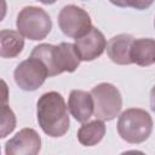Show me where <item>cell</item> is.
<instances>
[{
    "instance_id": "cell-2",
    "label": "cell",
    "mask_w": 155,
    "mask_h": 155,
    "mask_svg": "<svg viewBox=\"0 0 155 155\" xmlns=\"http://www.w3.org/2000/svg\"><path fill=\"white\" fill-rule=\"evenodd\" d=\"M30 57H35L44 63L48 76H56L64 71L73 73L81 62L74 44L70 42H61L59 45L40 44L33 48Z\"/></svg>"
},
{
    "instance_id": "cell-16",
    "label": "cell",
    "mask_w": 155,
    "mask_h": 155,
    "mask_svg": "<svg viewBox=\"0 0 155 155\" xmlns=\"http://www.w3.org/2000/svg\"><path fill=\"white\" fill-rule=\"evenodd\" d=\"M154 0H125L126 7H132L136 10H147L153 5Z\"/></svg>"
},
{
    "instance_id": "cell-14",
    "label": "cell",
    "mask_w": 155,
    "mask_h": 155,
    "mask_svg": "<svg viewBox=\"0 0 155 155\" xmlns=\"http://www.w3.org/2000/svg\"><path fill=\"white\" fill-rule=\"evenodd\" d=\"M105 136V125L102 120H93L84 122L78 131V139L85 147H93L98 144Z\"/></svg>"
},
{
    "instance_id": "cell-8",
    "label": "cell",
    "mask_w": 155,
    "mask_h": 155,
    "mask_svg": "<svg viewBox=\"0 0 155 155\" xmlns=\"http://www.w3.org/2000/svg\"><path fill=\"white\" fill-rule=\"evenodd\" d=\"M105 45L107 40L103 33L96 27H92L82 36L76 38L74 42V47L78 52V56L80 61L84 62H91L101 57L105 50Z\"/></svg>"
},
{
    "instance_id": "cell-10",
    "label": "cell",
    "mask_w": 155,
    "mask_h": 155,
    "mask_svg": "<svg viewBox=\"0 0 155 155\" xmlns=\"http://www.w3.org/2000/svg\"><path fill=\"white\" fill-rule=\"evenodd\" d=\"M68 109L78 122H87L93 115V99L91 93L82 90H73L69 94Z\"/></svg>"
},
{
    "instance_id": "cell-18",
    "label": "cell",
    "mask_w": 155,
    "mask_h": 155,
    "mask_svg": "<svg viewBox=\"0 0 155 155\" xmlns=\"http://www.w3.org/2000/svg\"><path fill=\"white\" fill-rule=\"evenodd\" d=\"M7 12V2L6 0H0V22L5 18Z\"/></svg>"
},
{
    "instance_id": "cell-9",
    "label": "cell",
    "mask_w": 155,
    "mask_h": 155,
    "mask_svg": "<svg viewBox=\"0 0 155 155\" xmlns=\"http://www.w3.org/2000/svg\"><path fill=\"white\" fill-rule=\"evenodd\" d=\"M41 150V137L34 128H23L5 144L7 155H36Z\"/></svg>"
},
{
    "instance_id": "cell-13",
    "label": "cell",
    "mask_w": 155,
    "mask_h": 155,
    "mask_svg": "<svg viewBox=\"0 0 155 155\" xmlns=\"http://www.w3.org/2000/svg\"><path fill=\"white\" fill-rule=\"evenodd\" d=\"M24 47L23 36L11 29L0 30V57L2 58H15L19 56Z\"/></svg>"
},
{
    "instance_id": "cell-1",
    "label": "cell",
    "mask_w": 155,
    "mask_h": 155,
    "mask_svg": "<svg viewBox=\"0 0 155 155\" xmlns=\"http://www.w3.org/2000/svg\"><path fill=\"white\" fill-rule=\"evenodd\" d=\"M38 124L50 137L58 138L64 136L70 125L68 107L61 93L50 91L41 94L36 102Z\"/></svg>"
},
{
    "instance_id": "cell-11",
    "label": "cell",
    "mask_w": 155,
    "mask_h": 155,
    "mask_svg": "<svg viewBox=\"0 0 155 155\" xmlns=\"http://www.w3.org/2000/svg\"><path fill=\"white\" fill-rule=\"evenodd\" d=\"M134 38L131 34H119L113 36L105 45L107 53L111 62L119 65L132 64L130 59V50Z\"/></svg>"
},
{
    "instance_id": "cell-3",
    "label": "cell",
    "mask_w": 155,
    "mask_h": 155,
    "mask_svg": "<svg viewBox=\"0 0 155 155\" xmlns=\"http://www.w3.org/2000/svg\"><path fill=\"white\" fill-rule=\"evenodd\" d=\"M153 131L151 115L139 108H130L121 113L117 120L119 136L131 144L145 142Z\"/></svg>"
},
{
    "instance_id": "cell-4",
    "label": "cell",
    "mask_w": 155,
    "mask_h": 155,
    "mask_svg": "<svg viewBox=\"0 0 155 155\" xmlns=\"http://www.w3.org/2000/svg\"><path fill=\"white\" fill-rule=\"evenodd\" d=\"M16 27L23 38L38 41L45 39L50 34L52 22L44 8L38 6H25L17 16Z\"/></svg>"
},
{
    "instance_id": "cell-17",
    "label": "cell",
    "mask_w": 155,
    "mask_h": 155,
    "mask_svg": "<svg viewBox=\"0 0 155 155\" xmlns=\"http://www.w3.org/2000/svg\"><path fill=\"white\" fill-rule=\"evenodd\" d=\"M8 86L5 80L0 79V109L8 105Z\"/></svg>"
},
{
    "instance_id": "cell-19",
    "label": "cell",
    "mask_w": 155,
    "mask_h": 155,
    "mask_svg": "<svg viewBox=\"0 0 155 155\" xmlns=\"http://www.w3.org/2000/svg\"><path fill=\"white\" fill-rule=\"evenodd\" d=\"M109 1H110L111 4L119 6V7H126V5H125V0H109Z\"/></svg>"
},
{
    "instance_id": "cell-15",
    "label": "cell",
    "mask_w": 155,
    "mask_h": 155,
    "mask_svg": "<svg viewBox=\"0 0 155 155\" xmlns=\"http://www.w3.org/2000/svg\"><path fill=\"white\" fill-rule=\"evenodd\" d=\"M17 119L13 110L6 105L0 109V139L5 138L16 128Z\"/></svg>"
},
{
    "instance_id": "cell-5",
    "label": "cell",
    "mask_w": 155,
    "mask_h": 155,
    "mask_svg": "<svg viewBox=\"0 0 155 155\" xmlns=\"http://www.w3.org/2000/svg\"><path fill=\"white\" fill-rule=\"evenodd\" d=\"M93 115L102 121L114 120L121 111L122 97L117 87L109 82H101L91 90Z\"/></svg>"
},
{
    "instance_id": "cell-7",
    "label": "cell",
    "mask_w": 155,
    "mask_h": 155,
    "mask_svg": "<svg viewBox=\"0 0 155 155\" xmlns=\"http://www.w3.org/2000/svg\"><path fill=\"white\" fill-rule=\"evenodd\" d=\"M58 25L64 35L76 39L92 28L90 15L76 5L64 6L58 15Z\"/></svg>"
},
{
    "instance_id": "cell-12",
    "label": "cell",
    "mask_w": 155,
    "mask_h": 155,
    "mask_svg": "<svg viewBox=\"0 0 155 155\" xmlns=\"http://www.w3.org/2000/svg\"><path fill=\"white\" fill-rule=\"evenodd\" d=\"M131 63L149 67L155 62V41L151 38L134 39L130 50Z\"/></svg>"
},
{
    "instance_id": "cell-6",
    "label": "cell",
    "mask_w": 155,
    "mask_h": 155,
    "mask_svg": "<svg viewBox=\"0 0 155 155\" xmlns=\"http://www.w3.org/2000/svg\"><path fill=\"white\" fill-rule=\"evenodd\" d=\"M13 78L21 90L31 92L42 86L46 78H48V74L41 61L29 56L28 59L17 65L13 71Z\"/></svg>"
},
{
    "instance_id": "cell-20",
    "label": "cell",
    "mask_w": 155,
    "mask_h": 155,
    "mask_svg": "<svg viewBox=\"0 0 155 155\" xmlns=\"http://www.w3.org/2000/svg\"><path fill=\"white\" fill-rule=\"evenodd\" d=\"M39 2H41V4H44V5H52V4H54L57 0H38Z\"/></svg>"
}]
</instances>
